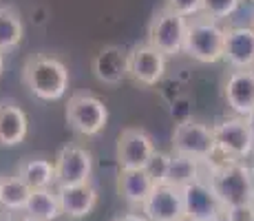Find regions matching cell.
Masks as SVG:
<instances>
[{"label": "cell", "mask_w": 254, "mask_h": 221, "mask_svg": "<svg viewBox=\"0 0 254 221\" xmlns=\"http://www.w3.org/2000/svg\"><path fill=\"white\" fill-rule=\"evenodd\" d=\"M69 69L62 60L47 53L27 58L22 67V82L33 97L42 102H58L69 91Z\"/></svg>", "instance_id": "1"}, {"label": "cell", "mask_w": 254, "mask_h": 221, "mask_svg": "<svg viewBox=\"0 0 254 221\" xmlns=\"http://www.w3.org/2000/svg\"><path fill=\"white\" fill-rule=\"evenodd\" d=\"M208 181L226 210L254 204L250 166L243 161L212 159L208 164Z\"/></svg>", "instance_id": "2"}, {"label": "cell", "mask_w": 254, "mask_h": 221, "mask_svg": "<svg viewBox=\"0 0 254 221\" xmlns=\"http://www.w3.org/2000/svg\"><path fill=\"white\" fill-rule=\"evenodd\" d=\"M223 44H226V27L206 16H197L188 20L184 53L201 65H214L223 60Z\"/></svg>", "instance_id": "3"}, {"label": "cell", "mask_w": 254, "mask_h": 221, "mask_svg": "<svg viewBox=\"0 0 254 221\" xmlns=\"http://www.w3.org/2000/svg\"><path fill=\"white\" fill-rule=\"evenodd\" d=\"M66 124L82 137H95L109 124V106L89 91L73 93L66 102Z\"/></svg>", "instance_id": "4"}, {"label": "cell", "mask_w": 254, "mask_h": 221, "mask_svg": "<svg viewBox=\"0 0 254 221\" xmlns=\"http://www.w3.org/2000/svg\"><path fill=\"white\" fill-rule=\"evenodd\" d=\"M173 153L210 164L217 155L212 126L197 120H184L173 131Z\"/></svg>", "instance_id": "5"}, {"label": "cell", "mask_w": 254, "mask_h": 221, "mask_svg": "<svg viewBox=\"0 0 254 221\" xmlns=\"http://www.w3.org/2000/svg\"><path fill=\"white\" fill-rule=\"evenodd\" d=\"M217 155L230 161H243L246 157L254 155V137L246 117H226L212 126Z\"/></svg>", "instance_id": "6"}, {"label": "cell", "mask_w": 254, "mask_h": 221, "mask_svg": "<svg viewBox=\"0 0 254 221\" xmlns=\"http://www.w3.org/2000/svg\"><path fill=\"white\" fill-rule=\"evenodd\" d=\"M186 31H188V20L170 9H159L150 18L148 24V44H153L157 51H162L166 58L184 53Z\"/></svg>", "instance_id": "7"}, {"label": "cell", "mask_w": 254, "mask_h": 221, "mask_svg": "<svg viewBox=\"0 0 254 221\" xmlns=\"http://www.w3.org/2000/svg\"><path fill=\"white\" fill-rule=\"evenodd\" d=\"M155 153H157V148H155L153 135L146 129L130 126L117 135L115 159L120 170H144Z\"/></svg>", "instance_id": "8"}, {"label": "cell", "mask_w": 254, "mask_h": 221, "mask_svg": "<svg viewBox=\"0 0 254 221\" xmlns=\"http://www.w3.org/2000/svg\"><path fill=\"white\" fill-rule=\"evenodd\" d=\"M56 188L62 186H80L89 184L93 177V155L84 146L66 144L58 150L56 159Z\"/></svg>", "instance_id": "9"}, {"label": "cell", "mask_w": 254, "mask_h": 221, "mask_svg": "<svg viewBox=\"0 0 254 221\" xmlns=\"http://www.w3.org/2000/svg\"><path fill=\"white\" fill-rule=\"evenodd\" d=\"M184 193V206H186V217L192 221H219L226 217V208L219 201L217 193L212 190L208 177H201L194 184L186 186Z\"/></svg>", "instance_id": "10"}, {"label": "cell", "mask_w": 254, "mask_h": 221, "mask_svg": "<svg viewBox=\"0 0 254 221\" xmlns=\"http://www.w3.org/2000/svg\"><path fill=\"white\" fill-rule=\"evenodd\" d=\"M128 71L137 84L157 86L166 75V56L148 42L135 44L128 51Z\"/></svg>", "instance_id": "11"}, {"label": "cell", "mask_w": 254, "mask_h": 221, "mask_svg": "<svg viewBox=\"0 0 254 221\" xmlns=\"http://www.w3.org/2000/svg\"><path fill=\"white\" fill-rule=\"evenodd\" d=\"M223 62H228L234 71H254V27L252 24L226 27Z\"/></svg>", "instance_id": "12"}, {"label": "cell", "mask_w": 254, "mask_h": 221, "mask_svg": "<svg viewBox=\"0 0 254 221\" xmlns=\"http://www.w3.org/2000/svg\"><path fill=\"white\" fill-rule=\"evenodd\" d=\"M141 215L148 221H177L186 217L184 193L168 184L155 186L150 197L141 206Z\"/></svg>", "instance_id": "13"}, {"label": "cell", "mask_w": 254, "mask_h": 221, "mask_svg": "<svg viewBox=\"0 0 254 221\" xmlns=\"http://www.w3.org/2000/svg\"><path fill=\"white\" fill-rule=\"evenodd\" d=\"M93 75L102 82V84L117 86L130 77L128 71V51H124L117 44H109V47L100 49L91 62Z\"/></svg>", "instance_id": "14"}, {"label": "cell", "mask_w": 254, "mask_h": 221, "mask_svg": "<svg viewBox=\"0 0 254 221\" xmlns=\"http://www.w3.org/2000/svg\"><path fill=\"white\" fill-rule=\"evenodd\" d=\"M223 97L234 115H250L254 111V71H232L223 84Z\"/></svg>", "instance_id": "15"}, {"label": "cell", "mask_w": 254, "mask_h": 221, "mask_svg": "<svg viewBox=\"0 0 254 221\" xmlns=\"http://www.w3.org/2000/svg\"><path fill=\"white\" fill-rule=\"evenodd\" d=\"M58 190L62 206V215L69 219H84L95 210L97 206V188L91 184H80V186H62Z\"/></svg>", "instance_id": "16"}, {"label": "cell", "mask_w": 254, "mask_h": 221, "mask_svg": "<svg viewBox=\"0 0 254 221\" xmlns=\"http://www.w3.org/2000/svg\"><path fill=\"white\" fill-rule=\"evenodd\" d=\"M29 131L27 113L18 102L2 100L0 102V146L11 148L24 142Z\"/></svg>", "instance_id": "17"}, {"label": "cell", "mask_w": 254, "mask_h": 221, "mask_svg": "<svg viewBox=\"0 0 254 221\" xmlns=\"http://www.w3.org/2000/svg\"><path fill=\"white\" fill-rule=\"evenodd\" d=\"M153 188L155 184L146 170H120V175H117V193L133 208L141 210Z\"/></svg>", "instance_id": "18"}, {"label": "cell", "mask_w": 254, "mask_h": 221, "mask_svg": "<svg viewBox=\"0 0 254 221\" xmlns=\"http://www.w3.org/2000/svg\"><path fill=\"white\" fill-rule=\"evenodd\" d=\"M16 175L20 177L31 190L51 188V186L56 184V166H53V161L45 159V157H29V159H22L16 168Z\"/></svg>", "instance_id": "19"}, {"label": "cell", "mask_w": 254, "mask_h": 221, "mask_svg": "<svg viewBox=\"0 0 254 221\" xmlns=\"http://www.w3.org/2000/svg\"><path fill=\"white\" fill-rule=\"evenodd\" d=\"M24 215L33 219H42V221H56L62 217V206L58 190L53 188H42V190H33L29 204L24 208Z\"/></svg>", "instance_id": "20"}, {"label": "cell", "mask_w": 254, "mask_h": 221, "mask_svg": "<svg viewBox=\"0 0 254 221\" xmlns=\"http://www.w3.org/2000/svg\"><path fill=\"white\" fill-rule=\"evenodd\" d=\"M201 177H203L201 175V161L173 153V157H170L168 175H166V184L173 186V188L184 190L186 186L194 184V181L201 179Z\"/></svg>", "instance_id": "21"}, {"label": "cell", "mask_w": 254, "mask_h": 221, "mask_svg": "<svg viewBox=\"0 0 254 221\" xmlns=\"http://www.w3.org/2000/svg\"><path fill=\"white\" fill-rule=\"evenodd\" d=\"M33 190L20 179L18 175L13 177H0V206L9 213H18V210L27 208L29 197Z\"/></svg>", "instance_id": "22"}, {"label": "cell", "mask_w": 254, "mask_h": 221, "mask_svg": "<svg viewBox=\"0 0 254 221\" xmlns=\"http://www.w3.org/2000/svg\"><path fill=\"white\" fill-rule=\"evenodd\" d=\"M24 24L13 7H0V51H11L22 42Z\"/></svg>", "instance_id": "23"}, {"label": "cell", "mask_w": 254, "mask_h": 221, "mask_svg": "<svg viewBox=\"0 0 254 221\" xmlns=\"http://www.w3.org/2000/svg\"><path fill=\"white\" fill-rule=\"evenodd\" d=\"M239 7H241V0H203L201 16H206L214 22H221L232 18Z\"/></svg>", "instance_id": "24"}, {"label": "cell", "mask_w": 254, "mask_h": 221, "mask_svg": "<svg viewBox=\"0 0 254 221\" xmlns=\"http://www.w3.org/2000/svg\"><path fill=\"white\" fill-rule=\"evenodd\" d=\"M170 157L168 153H164V150H157L153 157H150V161L146 164V173H148V177L153 179L155 186H162L166 184V175H168V168H170Z\"/></svg>", "instance_id": "25"}, {"label": "cell", "mask_w": 254, "mask_h": 221, "mask_svg": "<svg viewBox=\"0 0 254 221\" xmlns=\"http://www.w3.org/2000/svg\"><path fill=\"white\" fill-rule=\"evenodd\" d=\"M166 9L179 13L186 20H192L203 13V0H166Z\"/></svg>", "instance_id": "26"}, {"label": "cell", "mask_w": 254, "mask_h": 221, "mask_svg": "<svg viewBox=\"0 0 254 221\" xmlns=\"http://www.w3.org/2000/svg\"><path fill=\"white\" fill-rule=\"evenodd\" d=\"M226 219L228 221H254V204L226 210Z\"/></svg>", "instance_id": "27"}, {"label": "cell", "mask_w": 254, "mask_h": 221, "mask_svg": "<svg viewBox=\"0 0 254 221\" xmlns=\"http://www.w3.org/2000/svg\"><path fill=\"white\" fill-rule=\"evenodd\" d=\"M111 221H148V219H146L141 213H122V215H117V217H113Z\"/></svg>", "instance_id": "28"}, {"label": "cell", "mask_w": 254, "mask_h": 221, "mask_svg": "<svg viewBox=\"0 0 254 221\" xmlns=\"http://www.w3.org/2000/svg\"><path fill=\"white\" fill-rule=\"evenodd\" d=\"M246 120H248V124H250V131H252V137H254V111L246 117Z\"/></svg>", "instance_id": "29"}, {"label": "cell", "mask_w": 254, "mask_h": 221, "mask_svg": "<svg viewBox=\"0 0 254 221\" xmlns=\"http://www.w3.org/2000/svg\"><path fill=\"white\" fill-rule=\"evenodd\" d=\"M0 221H20V219L11 217V215H0Z\"/></svg>", "instance_id": "30"}, {"label": "cell", "mask_w": 254, "mask_h": 221, "mask_svg": "<svg viewBox=\"0 0 254 221\" xmlns=\"http://www.w3.org/2000/svg\"><path fill=\"white\" fill-rule=\"evenodd\" d=\"M2 69H4V56H2V51H0V77H2Z\"/></svg>", "instance_id": "31"}, {"label": "cell", "mask_w": 254, "mask_h": 221, "mask_svg": "<svg viewBox=\"0 0 254 221\" xmlns=\"http://www.w3.org/2000/svg\"><path fill=\"white\" fill-rule=\"evenodd\" d=\"M250 181H252V190H254V164L250 166Z\"/></svg>", "instance_id": "32"}, {"label": "cell", "mask_w": 254, "mask_h": 221, "mask_svg": "<svg viewBox=\"0 0 254 221\" xmlns=\"http://www.w3.org/2000/svg\"><path fill=\"white\" fill-rule=\"evenodd\" d=\"M20 221H42V219H33V217H27V215H24V217H22Z\"/></svg>", "instance_id": "33"}, {"label": "cell", "mask_w": 254, "mask_h": 221, "mask_svg": "<svg viewBox=\"0 0 254 221\" xmlns=\"http://www.w3.org/2000/svg\"><path fill=\"white\" fill-rule=\"evenodd\" d=\"M177 221H192V219H190V217H182V219H177Z\"/></svg>", "instance_id": "34"}, {"label": "cell", "mask_w": 254, "mask_h": 221, "mask_svg": "<svg viewBox=\"0 0 254 221\" xmlns=\"http://www.w3.org/2000/svg\"><path fill=\"white\" fill-rule=\"evenodd\" d=\"M219 221H228V219H226V217H223V219H219Z\"/></svg>", "instance_id": "35"}, {"label": "cell", "mask_w": 254, "mask_h": 221, "mask_svg": "<svg viewBox=\"0 0 254 221\" xmlns=\"http://www.w3.org/2000/svg\"><path fill=\"white\" fill-rule=\"evenodd\" d=\"M252 27H254V18H252Z\"/></svg>", "instance_id": "36"}, {"label": "cell", "mask_w": 254, "mask_h": 221, "mask_svg": "<svg viewBox=\"0 0 254 221\" xmlns=\"http://www.w3.org/2000/svg\"><path fill=\"white\" fill-rule=\"evenodd\" d=\"M252 2H254V0H252Z\"/></svg>", "instance_id": "37"}]
</instances>
